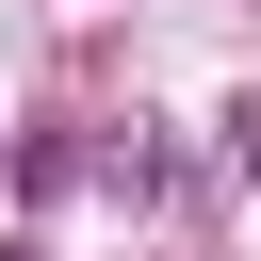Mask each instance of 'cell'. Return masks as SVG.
<instances>
[{
	"label": "cell",
	"mask_w": 261,
	"mask_h": 261,
	"mask_svg": "<svg viewBox=\"0 0 261 261\" xmlns=\"http://www.w3.org/2000/svg\"><path fill=\"white\" fill-rule=\"evenodd\" d=\"M228 163H245V179H261V98H245V114H228Z\"/></svg>",
	"instance_id": "obj_1"
}]
</instances>
